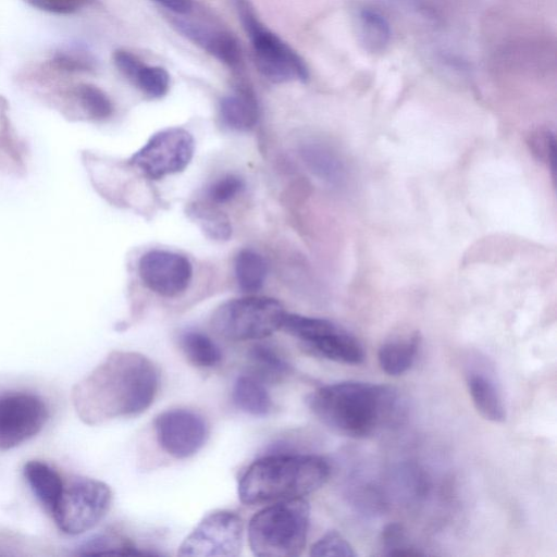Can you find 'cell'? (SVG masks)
Returning a JSON list of instances; mask_svg holds the SVG:
<instances>
[{
	"label": "cell",
	"mask_w": 557,
	"mask_h": 557,
	"mask_svg": "<svg viewBox=\"0 0 557 557\" xmlns=\"http://www.w3.org/2000/svg\"><path fill=\"white\" fill-rule=\"evenodd\" d=\"M79 555H146L129 540L114 533H101L85 541L78 549Z\"/></svg>",
	"instance_id": "26"
},
{
	"label": "cell",
	"mask_w": 557,
	"mask_h": 557,
	"mask_svg": "<svg viewBox=\"0 0 557 557\" xmlns=\"http://www.w3.org/2000/svg\"><path fill=\"white\" fill-rule=\"evenodd\" d=\"M289 333L315 356L345 364H360L364 360L360 342L329 320L296 314Z\"/></svg>",
	"instance_id": "8"
},
{
	"label": "cell",
	"mask_w": 557,
	"mask_h": 557,
	"mask_svg": "<svg viewBox=\"0 0 557 557\" xmlns=\"http://www.w3.org/2000/svg\"><path fill=\"white\" fill-rule=\"evenodd\" d=\"M174 26L190 41L224 64L234 67L240 63V47L232 34L185 20H176Z\"/></svg>",
	"instance_id": "14"
},
{
	"label": "cell",
	"mask_w": 557,
	"mask_h": 557,
	"mask_svg": "<svg viewBox=\"0 0 557 557\" xmlns=\"http://www.w3.org/2000/svg\"><path fill=\"white\" fill-rule=\"evenodd\" d=\"M234 272L239 288L255 293L262 288L267 277V263L261 255L251 250H240L234 260Z\"/></svg>",
	"instance_id": "25"
},
{
	"label": "cell",
	"mask_w": 557,
	"mask_h": 557,
	"mask_svg": "<svg viewBox=\"0 0 557 557\" xmlns=\"http://www.w3.org/2000/svg\"><path fill=\"white\" fill-rule=\"evenodd\" d=\"M189 212L212 238L227 239L230 237L232 233L231 224L223 212L202 203L193 205Z\"/></svg>",
	"instance_id": "27"
},
{
	"label": "cell",
	"mask_w": 557,
	"mask_h": 557,
	"mask_svg": "<svg viewBox=\"0 0 557 557\" xmlns=\"http://www.w3.org/2000/svg\"><path fill=\"white\" fill-rule=\"evenodd\" d=\"M49 419V408L37 394L0 393V449L14 448L36 436Z\"/></svg>",
	"instance_id": "11"
},
{
	"label": "cell",
	"mask_w": 557,
	"mask_h": 557,
	"mask_svg": "<svg viewBox=\"0 0 557 557\" xmlns=\"http://www.w3.org/2000/svg\"><path fill=\"white\" fill-rule=\"evenodd\" d=\"M285 313L283 305L274 298L247 296L218 307L211 325L231 341L261 339L281 329Z\"/></svg>",
	"instance_id": "6"
},
{
	"label": "cell",
	"mask_w": 557,
	"mask_h": 557,
	"mask_svg": "<svg viewBox=\"0 0 557 557\" xmlns=\"http://www.w3.org/2000/svg\"><path fill=\"white\" fill-rule=\"evenodd\" d=\"M232 398L238 409L256 417L267 416L273 408L272 398L264 383L250 374L236 379Z\"/></svg>",
	"instance_id": "20"
},
{
	"label": "cell",
	"mask_w": 557,
	"mask_h": 557,
	"mask_svg": "<svg viewBox=\"0 0 557 557\" xmlns=\"http://www.w3.org/2000/svg\"><path fill=\"white\" fill-rule=\"evenodd\" d=\"M112 498V491L104 482L78 478L70 485H64L51 515L63 533L83 534L94 529L106 517Z\"/></svg>",
	"instance_id": "7"
},
{
	"label": "cell",
	"mask_w": 557,
	"mask_h": 557,
	"mask_svg": "<svg viewBox=\"0 0 557 557\" xmlns=\"http://www.w3.org/2000/svg\"><path fill=\"white\" fill-rule=\"evenodd\" d=\"M529 145L539 158L555 168V136L549 129H540L530 136Z\"/></svg>",
	"instance_id": "32"
},
{
	"label": "cell",
	"mask_w": 557,
	"mask_h": 557,
	"mask_svg": "<svg viewBox=\"0 0 557 557\" xmlns=\"http://www.w3.org/2000/svg\"><path fill=\"white\" fill-rule=\"evenodd\" d=\"M191 134L182 127H170L152 135L136 151L128 163L140 169L148 177L159 180L183 171L194 156Z\"/></svg>",
	"instance_id": "10"
},
{
	"label": "cell",
	"mask_w": 557,
	"mask_h": 557,
	"mask_svg": "<svg viewBox=\"0 0 557 557\" xmlns=\"http://www.w3.org/2000/svg\"><path fill=\"white\" fill-rule=\"evenodd\" d=\"M420 346L419 333L384 343L377 352L381 369L393 376L407 372L416 362Z\"/></svg>",
	"instance_id": "19"
},
{
	"label": "cell",
	"mask_w": 557,
	"mask_h": 557,
	"mask_svg": "<svg viewBox=\"0 0 557 557\" xmlns=\"http://www.w3.org/2000/svg\"><path fill=\"white\" fill-rule=\"evenodd\" d=\"M310 506L304 498L272 503L248 523V543L255 556L296 557L307 543Z\"/></svg>",
	"instance_id": "4"
},
{
	"label": "cell",
	"mask_w": 557,
	"mask_h": 557,
	"mask_svg": "<svg viewBox=\"0 0 557 557\" xmlns=\"http://www.w3.org/2000/svg\"><path fill=\"white\" fill-rule=\"evenodd\" d=\"M164 8L178 13V14H185L189 12L193 8L191 0H153Z\"/></svg>",
	"instance_id": "36"
},
{
	"label": "cell",
	"mask_w": 557,
	"mask_h": 557,
	"mask_svg": "<svg viewBox=\"0 0 557 557\" xmlns=\"http://www.w3.org/2000/svg\"><path fill=\"white\" fill-rule=\"evenodd\" d=\"M311 556L355 557L350 543L337 531L331 530L320 537L310 549Z\"/></svg>",
	"instance_id": "29"
},
{
	"label": "cell",
	"mask_w": 557,
	"mask_h": 557,
	"mask_svg": "<svg viewBox=\"0 0 557 557\" xmlns=\"http://www.w3.org/2000/svg\"><path fill=\"white\" fill-rule=\"evenodd\" d=\"M244 522L230 510L206 515L178 547L180 556H238L243 546Z\"/></svg>",
	"instance_id": "9"
},
{
	"label": "cell",
	"mask_w": 557,
	"mask_h": 557,
	"mask_svg": "<svg viewBox=\"0 0 557 557\" xmlns=\"http://www.w3.org/2000/svg\"><path fill=\"white\" fill-rule=\"evenodd\" d=\"M133 84L147 96L151 98H161L169 90L170 76L161 66L144 64Z\"/></svg>",
	"instance_id": "28"
},
{
	"label": "cell",
	"mask_w": 557,
	"mask_h": 557,
	"mask_svg": "<svg viewBox=\"0 0 557 557\" xmlns=\"http://www.w3.org/2000/svg\"><path fill=\"white\" fill-rule=\"evenodd\" d=\"M38 10L54 14H71L84 5L86 0H25Z\"/></svg>",
	"instance_id": "34"
},
{
	"label": "cell",
	"mask_w": 557,
	"mask_h": 557,
	"mask_svg": "<svg viewBox=\"0 0 557 557\" xmlns=\"http://www.w3.org/2000/svg\"><path fill=\"white\" fill-rule=\"evenodd\" d=\"M466 382L474 407L481 416L493 422H503L506 419V408L494 374L481 366L470 367L466 373Z\"/></svg>",
	"instance_id": "15"
},
{
	"label": "cell",
	"mask_w": 557,
	"mask_h": 557,
	"mask_svg": "<svg viewBox=\"0 0 557 557\" xmlns=\"http://www.w3.org/2000/svg\"><path fill=\"white\" fill-rule=\"evenodd\" d=\"M244 187L243 180L227 174L216 180L208 189V197L214 203H224L233 199Z\"/></svg>",
	"instance_id": "31"
},
{
	"label": "cell",
	"mask_w": 557,
	"mask_h": 557,
	"mask_svg": "<svg viewBox=\"0 0 557 557\" xmlns=\"http://www.w3.org/2000/svg\"><path fill=\"white\" fill-rule=\"evenodd\" d=\"M313 414L333 431L367 437L398 424L406 405L394 387L367 382H338L315 389L308 397Z\"/></svg>",
	"instance_id": "2"
},
{
	"label": "cell",
	"mask_w": 557,
	"mask_h": 557,
	"mask_svg": "<svg viewBox=\"0 0 557 557\" xmlns=\"http://www.w3.org/2000/svg\"><path fill=\"white\" fill-rule=\"evenodd\" d=\"M250 375L262 383L281 381L290 372V366L280 352L269 344H256L248 351Z\"/></svg>",
	"instance_id": "23"
},
{
	"label": "cell",
	"mask_w": 557,
	"mask_h": 557,
	"mask_svg": "<svg viewBox=\"0 0 557 557\" xmlns=\"http://www.w3.org/2000/svg\"><path fill=\"white\" fill-rule=\"evenodd\" d=\"M220 116L223 123L236 131L252 128L259 117V109L249 90H237L220 101Z\"/></svg>",
	"instance_id": "21"
},
{
	"label": "cell",
	"mask_w": 557,
	"mask_h": 557,
	"mask_svg": "<svg viewBox=\"0 0 557 557\" xmlns=\"http://www.w3.org/2000/svg\"><path fill=\"white\" fill-rule=\"evenodd\" d=\"M159 389V372L146 356L134 351L110 352L72 389L78 418L97 425L143 413Z\"/></svg>",
	"instance_id": "1"
},
{
	"label": "cell",
	"mask_w": 557,
	"mask_h": 557,
	"mask_svg": "<svg viewBox=\"0 0 557 557\" xmlns=\"http://www.w3.org/2000/svg\"><path fill=\"white\" fill-rule=\"evenodd\" d=\"M53 62L66 71H86L91 66L90 58L75 48H65L55 52Z\"/></svg>",
	"instance_id": "33"
},
{
	"label": "cell",
	"mask_w": 557,
	"mask_h": 557,
	"mask_svg": "<svg viewBox=\"0 0 557 557\" xmlns=\"http://www.w3.org/2000/svg\"><path fill=\"white\" fill-rule=\"evenodd\" d=\"M330 465L312 454L277 453L248 466L237 493L246 505H262L304 497L319 490L330 476Z\"/></svg>",
	"instance_id": "3"
},
{
	"label": "cell",
	"mask_w": 557,
	"mask_h": 557,
	"mask_svg": "<svg viewBox=\"0 0 557 557\" xmlns=\"http://www.w3.org/2000/svg\"><path fill=\"white\" fill-rule=\"evenodd\" d=\"M113 62L123 76L131 83H134L139 71L144 66V63H141L136 55L123 49L114 51Z\"/></svg>",
	"instance_id": "35"
},
{
	"label": "cell",
	"mask_w": 557,
	"mask_h": 557,
	"mask_svg": "<svg viewBox=\"0 0 557 557\" xmlns=\"http://www.w3.org/2000/svg\"><path fill=\"white\" fill-rule=\"evenodd\" d=\"M158 444L176 459L198 453L208 438V425L199 413L188 409L163 411L154 419Z\"/></svg>",
	"instance_id": "12"
},
{
	"label": "cell",
	"mask_w": 557,
	"mask_h": 557,
	"mask_svg": "<svg viewBox=\"0 0 557 557\" xmlns=\"http://www.w3.org/2000/svg\"><path fill=\"white\" fill-rule=\"evenodd\" d=\"M180 345L187 359L199 368L216 367L222 352L216 344L199 331H186L180 337Z\"/></svg>",
	"instance_id": "24"
},
{
	"label": "cell",
	"mask_w": 557,
	"mask_h": 557,
	"mask_svg": "<svg viewBox=\"0 0 557 557\" xmlns=\"http://www.w3.org/2000/svg\"><path fill=\"white\" fill-rule=\"evenodd\" d=\"M23 474L34 495L51 513L64 488L60 474L51 466L40 460L26 462Z\"/></svg>",
	"instance_id": "18"
},
{
	"label": "cell",
	"mask_w": 557,
	"mask_h": 557,
	"mask_svg": "<svg viewBox=\"0 0 557 557\" xmlns=\"http://www.w3.org/2000/svg\"><path fill=\"white\" fill-rule=\"evenodd\" d=\"M357 35L364 50L371 53L382 52L391 42V25L379 10L364 7L357 15Z\"/></svg>",
	"instance_id": "22"
},
{
	"label": "cell",
	"mask_w": 557,
	"mask_h": 557,
	"mask_svg": "<svg viewBox=\"0 0 557 557\" xmlns=\"http://www.w3.org/2000/svg\"><path fill=\"white\" fill-rule=\"evenodd\" d=\"M239 20L251 40L259 72L274 83L306 82L305 60L258 18L248 0H234Z\"/></svg>",
	"instance_id": "5"
},
{
	"label": "cell",
	"mask_w": 557,
	"mask_h": 557,
	"mask_svg": "<svg viewBox=\"0 0 557 557\" xmlns=\"http://www.w3.org/2000/svg\"><path fill=\"white\" fill-rule=\"evenodd\" d=\"M65 117L69 121H103L111 116L113 104L107 94L91 84H79L69 90Z\"/></svg>",
	"instance_id": "17"
},
{
	"label": "cell",
	"mask_w": 557,
	"mask_h": 557,
	"mask_svg": "<svg viewBox=\"0 0 557 557\" xmlns=\"http://www.w3.org/2000/svg\"><path fill=\"white\" fill-rule=\"evenodd\" d=\"M138 274L144 285L153 293L164 297H174L188 287L193 276V267L183 255L154 249L140 257Z\"/></svg>",
	"instance_id": "13"
},
{
	"label": "cell",
	"mask_w": 557,
	"mask_h": 557,
	"mask_svg": "<svg viewBox=\"0 0 557 557\" xmlns=\"http://www.w3.org/2000/svg\"><path fill=\"white\" fill-rule=\"evenodd\" d=\"M8 111L7 100L0 97V174L21 178L27 174L29 149L14 128Z\"/></svg>",
	"instance_id": "16"
},
{
	"label": "cell",
	"mask_w": 557,
	"mask_h": 557,
	"mask_svg": "<svg viewBox=\"0 0 557 557\" xmlns=\"http://www.w3.org/2000/svg\"><path fill=\"white\" fill-rule=\"evenodd\" d=\"M406 540L401 525L394 523L386 527L382 534L384 555H420L421 553L408 544Z\"/></svg>",
	"instance_id": "30"
}]
</instances>
